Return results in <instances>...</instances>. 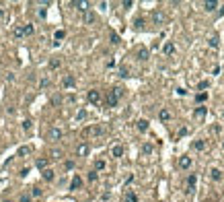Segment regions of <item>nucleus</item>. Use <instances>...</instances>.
<instances>
[{
    "mask_svg": "<svg viewBox=\"0 0 224 202\" xmlns=\"http://www.w3.org/2000/svg\"><path fill=\"white\" fill-rule=\"evenodd\" d=\"M111 44H115V45L119 44V35L117 33H111Z\"/></svg>",
    "mask_w": 224,
    "mask_h": 202,
    "instance_id": "34",
    "label": "nucleus"
},
{
    "mask_svg": "<svg viewBox=\"0 0 224 202\" xmlns=\"http://www.w3.org/2000/svg\"><path fill=\"white\" fill-rule=\"evenodd\" d=\"M136 27H144V19H136Z\"/></svg>",
    "mask_w": 224,
    "mask_h": 202,
    "instance_id": "41",
    "label": "nucleus"
},
{
    "mask_svg": "<svg viewBox=\"0 0 224 202\" xmlns=\"http://www.w3.org/2000/svg\"><path fill=\"white\" fill-rule=\"evenodd\" d=\"M197 101L202 103V101H206V93H197Z\"/></svg>",
    "mask_w": 224,
    "mask_h": 202,
    "instance_id": "39",
    "label": "nucleus"
},
{
    "mask_svg": "<svg viewBox=\"0 0 224 202\" xmlns=\"http://www.w3.org/2000/svg\"><path fill=\"white\" fill-rule=\"evenodd\" d=\"M97 178H99L97 171H89V182H97Z\"/></svg>",
    "mask_w": 224,
    "mask_h": 202,
    "instance_id": "33",
    "label": "nucleus"
},
{
    "mask_svg": "<svg viewBox=\"0 0 224 202\" xmlns=\"http://www.w3.org/2000/svg\"><path fill=\"white\" fill-rule=\"evenodd\" d=\"M76 118H78V120H85V118H86V111H85V109H80V111H78V116H76Z\"/></svg>",
    "mask_w": 224,
    "mask_h": 202,
    "instance_id": "36",
    "label": "nucleus"
},
{
    "mask_svg": "<svg viewBox=\"0 0 224 202\" xmlns=\"http://www.w3.org/2000/svg\"><path fill=\"white\" fill-rule=\"evenodd\" d=\"M86 97H89V101H90V103H101V93H99L97 89H90Z\"/></svg>",
    "mask_w": 224,
    "mask_h": 202,
    "instance_id": "6",
    "label": "nucleus"
},
{
    "mask_svg": "<svg viewBox=\"0 0 224 202\" xmlns=\"http://www.w3.org/2000/svg\"><path fill=\"white\" fill-rule=\"evenodd\" d=\"M210 48H218V35H212V37H210Z\"/></svg>",
    "mask_w": 224,
    "mask_h": 202,
    "instance_id": "29",
    "label": "nucleus"
},
{
    "mask_svg": "<svg viewBox=\"0 0 224 202\" xmlns=\"http://www.w3.org/2000/svg\"><path fill=\"white\" fill-rule=\"evenodd\" d=\"M64 31H56V35H54V37H56V39H64Z\"/></svg>",
    "mask_w": 224,
    "mask_h": 202,
    "instance_id": "35",
    "label": "nucleus"
},
{
    "mask_svg": "<svg viewBox=\"0 0 224 202\" xmlns=\"http://www.w3.org/2000/svg\"><path fill=\"white\" fill-rule=\"evenodd\" d=\"M148 56H150V52L146 48H140L138 49V60H148Z\"/></svg>",
    "mask_w": 224,
    "mask_h": 202,
    "instance_id": "15",
    "label": "nucleus"
},
{
    "mask_svg": "<svg viewBox=\"0 0 224 202\" xmlns=\"http://www.w3.org/2000/svg\"><path fill=\"white\" fill-rule=\"evenodd\" d=\"M152 21H154V25H163L164 21H167V17H164L163 10H154V13H152Z\"/></svg>",
    "mask_w": 224,
    "mask_h": 202,
    "instance_id": "4",
    "label": "nucleus"
},
{
    "mask_svg": "<svg viewBox=\"0 0 224 202\" xmlns=\"http://www.w3.org/2000/svg\"><path fill=\"white\" fill-rule=\"evenodd\" d=\"M124 202H138V196H136L134 192H125V196H124Z\"/></svg>",
    "mask_w": 224,
    "mask_h": 202,
    "instance_id": "17",
    "label": "nucleus"
},
{
    "mask_svg": "<svg viewBox=\"0 0 224 202\" xmlns=\"http://www.w3.org/2000/svg\"><path fill=\"white\" fill-rule=\"evenodd\" d=\"M50 157L51 159H62V157H64V153H62V148H51Z\"/></svg>",
    "mask_w": 224,
    "mask_h": 202,
    "instance_id": "19",
    "label": "nucleus"
},
{
    "mask_svg": "<svg viewBox=\"0 0 224 202\" xmlns=\"http://www.w3.org/2000/svg\"><path fill=\"white\" fill-rule=\"evenodd\" d=\"M111 155H113L115 159H119V157H124V147H121V144H115V147L111 148Z\"/></svg>",
    "mask_w": 224,
    "mask_h": 202,
    "instance_id": "11",
    "label": "nucleus"
},
{
    "mask_svg": "<svg viewBox=\"0 0 224 202\" xmlns=\"http://www.w3.org/2000/svg\"><path fill=\"white\" fill-rule=\"evenodd\" d=\"M23 128H25V130H31V120H25V122H23Z\"/></svg>",
    "mask_w": 224,
    "mask_h": 202,
    "instance_id": "38",
    "label": "nucleus"
},
{
    "mask_svg": "<svg viewBox=\"0 0 224 202\" xmlns=\"http://www.w3.org/2000/svg\"><path fill=\"white\" fill-rule=\"evenodd\" d=\"M158 118H160V122H169V120L173 118V113H171L169 109H160V113H158Z\"/></svg>",
    "mask_w": 224,
    "mask_h": 202,
    "instance_id": "12",
    "label": "nucleus"
},
{
    "mask_svg": "<svg viewBox=\"0 0 224 202\" xmlns=\"http://www.w3.org/2000/svg\"><path fill=\"white\" fill-rule=\"evenodd\" d=\"M64 167H66V169H74V161H66Z\"/></svg>",
    "mask_w": 224,
    "mask_h": 202,
    "instance_id": "37",
    "label": "nucleus"
},
{
    "mask_svg": "<svg viewBox=\"0 0 224 202\" xmlns=\"http://www.w3.org/2000/svg\"><path fill=\"white\" fill-rule=\"evenodd\" d=\"M50 68H51V70H56V68H60V60H58V58L50 60Z\"/></svg>",
    "mask_w": 224,
    "mask_h": 202,
    "instance_id": "26",
    "label": "nucleus"
},
{
    "mask_svg": "<svg viewBox=\"0 0 224 202\" xmlns=\"http://www.w3.org/2000/svg\"><path fill=\"white\" fill-rule=\"evenodd\" d=\"M31 196H33V198H39V196H41V188H31Z\"/></svg>",
    "mask_w": 224,
    "mask_h": 202,
    "instance_id": "31",
    "label": "nucleus"
},
{
    "mask_svg": "<svg viewBox=\"0 0 224 202\" xmlns=\"http://www.w3.org/2000/svg\"><path fill=\"white\" fill-rule=\"evenodd\" d=\"M101 169H105V161H103V159L95 161V171H101Z\"/></svg>",
    "mask_w": 224,
    "mask_h": 202,
    "instance_id": "25",
    "label": "nucleus"
},
{
    "mask_svg": "<svg viewBox=\"0 0 224 202\" xmlns=\"http://www.w3.org/2000/svg\"><path fill=\"white\" fill-rule=\"evenodd\" d=\"M206 116V107H197L195 109V118H204Z\"/></svg>",
    "mask_w": 224,
    "mask_h": 202,
    "instance_id": "32",
    "label": "nucleus"
},
{
    "mask_svg": "<svg viewBox=\"0 0 224 202\" xmlns=\"http://www.w3.org/2000/svg\"><path fill=\"white\" fill-rule=\"evenodd\" d=\"M199 89H208V80H202V83H199Z\"/></svg>",
    "mask_w": 224,
    "mask_h": 202,
    "instance_id": "42",
    "label": "nucleus"
},
{
    "mask_svg": "<svg viewBox=\"0 0 224 202\" xmlns=\"http://www.w3.org/2000/svg\"><path fill=\"white\" fill-rule=\"evenodd\" d=\"M195 184H197V178L191 173L189 178L185 179V188H187V192H193V190H195Z\"/></svg>",
    "mask_w": 224,
    "mask_h": 202,
    "instance_id": "5",
    "label": "nucleus"
},
{
    "mask_svg": "<svg viewBox=\"0 0 224 202\" xmlns=\"http://www.w3.org/2000/svg\"><path fill=\"white\" fill-rule=\"evenodd\" d=\"M21 202H31V198H29V196H25V194H23V196H21Z\"/></svg>",
    "mask_w": 224,
    "mask_h": 202,
    "instance_id": "43",
    "label": "nucleus"
},
{
    "mask_svg": "<svg viewBox=\"0 0 224 202\" xmlns=\"http://www.w3.org/2000/svg\"><path fill=\"white\" fill-rule=\"evenodd\" d=\"M15 37H25V29L23 27H15Z\"/></svg>",
    "mask_w": 224,
    "mask_h": 202,
    "instance_id": "28",
    "label": "nucleus"
},
{
    "mask_svg": "<svg viewBox=\"0 0 224 202\" xmlns=\"http://www.w3.org/2000/svg\"><path fill=\"white\" fill-rule=\"evenodd\" d=\"M164 54H167V56L175 54V45L171 44V41H169V44H164Z\"/></svg>",
    "mask_w": 224,
    "mask_h": 202,
    "instance_id": "22",
    "label": "nucleus"
},
{
    "mask_svg": "<svg viewBox=\"0 0 224 202\" xmlns=\"http://www.w3.org/2000/svg\"><path fill=\"white\" fill-rule=\"evenodd\" d=\"M142 153H144V155H150V153H152V144H148V142L142 144Z\"/></svg>",
    "mask_w": 224,
    "mask_h": 202,
    "instance_id": "27",
    "label": "nucleus"
},
{
    "mask_svg": "<svg viewBox=\"0 0 224 202\" xmlns=\"http://www.w3.org/2000/svg\"><path fill=\"white\" fill-rule=\"evenodd\" d=\"M37 169H47V159H37Z\"/></svg>",
    "mask_w": 224,
    "mask_h": 202,
    "instance_id": "23",
    "label": "nucleus"
},
{
    "mask_svg": "<svg viewBox=\"0 0 224 202\" xmlns=\"http://www.w3.org/2000/svg\"><path fill=\"white\" fill-rule=\"evenodd\" d=\"M31 153V147H21L19 148V157H27Z\"/></svg>",
    "mask_w": 224,
    "mask_h": 202,
    "instance_id": "24",
    "label": "nucleus"
},
{
    "mask_svg": "<svg viewBox=\"0 0 224 202\" xmlns=\"http://www.w3.org/2000/svg\"><path fill=\"white\" fill-rule=\"evenodd\" d=\"M210 173H212V179H214V182H220V179H222V171H220V169H216V167H214Z\"/></svg>",
    "mask_w": 224,
    "mask_h": 202,
    "instance_id": "20",
    "label": "nucleus"
},
{
    "mask_svg": "<svg viewBox=\"0 0 224 202\" xmlns=\"http://www.w3.org/2000/svg\"><path fill=\"white\" fill-rule=\"evenodd\" d=\"M136 126H138L140 132H146V130H148V122H146V120H138V122H136Z\"/></svg>",
    "mask_w": 224,
    "mask_h": 202,
    "instance_id": "16",
    "label": "nucleus"
},
{
    "mask_svg": "<svg viewBox=\"0 0 224 202\" xmlns=\"http://www.w3.org/2000/svg\"><path fill=\"white\" fill-rule=\"evenodd\" d=\"M80 186H82V178H80V175H74L72 182H70V190H78Z\"/></svg>",
    "mask_w": 224,
    "mask_h": 202,
    "instance_id": "9",
    "label": "nucleus"
},
{
    "mask_svg": "<svg viewBox=\"0 0 224 202\" xmlns=\"http://www.w3.org/2000/svg\"><path fill=\"white\" fill-rule=\"evenodd\" d=\"M193 148H195V151H204V148H206V140H202V138L193 140Z\"/></svg>",
    "mask_w": 224,
    "mask_h": 202,
    "instance_id": "14",
    "label": "nucleus"
},
{
    "mask_svg": "<svg viewBox=\"0 0 224 202\" xmlns=\"http://www.w3.org/2000/svg\"><path fill=\"white\" fill-rule=\"evenodd\" d=\"M54 178H56L54 169H43V179L45 182H54Z\"/></svg>",
    "mask_w": 224,
    "mask_h": 202,
    "instance_id": "13",
    "label": "nucleus"
},
{
    "mask_svg": "<svg viewBox=\"0 0 224 202\" xmlns=\"http://www.w3.org/2000/svg\"><path fill=\"white\" fill-rule=\"evenodd\" d=\"M47 138L54 140V142H56V140H60V138H62V130L60 128H51L50 132H47Z\"/></svg>",
    "mask_w": 224,
    "mask_h": 202,
    "instance_id": "7",
    "label": "nucleus"
},
{
    "mask_svg": "<svg viewBox=\"0 0 224 202\" xmlns=\"http://www.w3.org/2000/svg\"><path fill=\"white\" fill-rule=\"evenodd\" d=\"M119 97H121V89H119V87L111 89L109 93H107V105H109V107H115L117 101H119Z\"/></svg>",
    "mask_w": 224,
    "mask_h": 202,
    "instance_id": "1",
    "label": "nucleus"
},
{
    "mask_svg": "<svg viewBox=\"0 0 224 202\" xmlns=\"http://www.w3.org/2000/svg\"><path fill=\"white\" fill-rule=\"evenodd\" d=\"M89 153H90V147L86 142H80L78 147H76V155H78V157H86Z\"/></svg>",
    "mask_w": 224,
    "mask_h": 202,
    "instance_id": "3",
    "label": "nucleus"
},
{
    "mask_svg": "<svg viewBox=\"0 0 224 202\" xmlns=\"http://www.w3.org/2000/svg\"><path fill=\"white\" fill-rule=\"evenodd\" d=\"M191 165H193V159L191 157H187V155L179 157V167L181 169H191Z\"/></svg>",
    "mask_w": 224,
    "mask_h": 202,
    "instance_id": "2",
    "label": "nucleus"
},
{
    "mask_svg": "<svg viewBox=\"0 0 224 202\" xmlns=\"http://www.w3.org/2000/svg\"><path fill=\"white\" fill-rule=\"evenodd\" d=\"M23 29H25V35H33V33H35V27H33V25H25Z\"/></svg>",
    "mask_w": 224,
    "mask_h": 202,
    "instance_id": "30",
    "label": "nucleus"
},
{
    "mask_svg": "<svg viewBox=\"0 0 224 202\" xmlns=\"http://www.w3.org/2000/svg\"><path fill=\"white\" fill-rule=\"evenodd\" d=\"M6 202H10V200H6Z\"/></svg>",
    "mask_w": 224,
    "mask_h": 202,
    "instance_id": "44",
    "label": "nucleus"
},
{
    "mask_svg": "<svg viewBox=\"0 0 224 202\" xmlns=\"http://www.w3.org/2000/svg\"><path fill=\"white\" fill-rule=\"evenodd\" d=\"M72 4H74L78 10H82V13H86V10H89V2H72Z\"/></svg>",
    "mask_w": 224,
    "mask_h": 202,
    "instance_id": "21",
    "label": "nucleus"
},
{
    "mask_svg": "<svg viewBox=\"0 0 224 202\" xmlns=\"http://www.w3.org/2000/svg\"><path fill=\"white\" fill-rule=\"evenodd\" d=\"M85 23H86V25L95 23V13H90V10H86V13H85Z\"/></svg>",
    "mask_w": 224,
    "mask_h": 202,
    "instance_id": "18",
    "label": "nucleus"
},
{
    "mask_svg": "<svg viewBox=\"0 0 224 202\" xmlns=\"http://www.w3.org/2000/svg\"><path fill=\"white\" fill-rule=\"evenodd\" d=\"M218 6H220V4L216 2V0H206V2H204V8L208 10V13H212V10H216Z\"/></svg>",
    "mask_w": 224,
    "mask_h": 202,
    "instance_id": "8",
    "label": "nucleus"
},
{
    "mask_svg": "<svg viewBox=\"0 0 224 202\" xmlns=\"http://www.w3.org/2000/svg\"><path fill=\"white\" fill-rule=\"evenodd\" d=\"M4 17H6V10L0 6V21H4Z\"/></svg>",
    "mask_w": 224,
    "mask_h": 202,
    "instance_id": "40",
    "label": "nucleus"
},
{
    "mask_svg": "<svg viewBox=\"0 0 224 202\" xmlns=\"http://www.w3.org/2000/svg\"><path fill=\"white\" fill-rule=\"evenodd\" d=\"M62 85H64V89H72V87H74V76L66 74V76H64V80H62Z\"/></svg>",
    "mask_w": 224,
    "mask_h": 202,
    "instance_id": "10",
    "label": "nucleus"
}]
</instances>
